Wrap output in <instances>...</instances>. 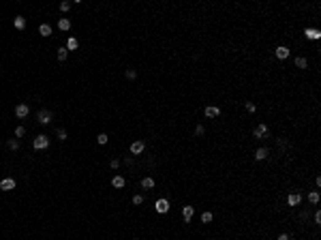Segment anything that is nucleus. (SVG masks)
Masks as SVG:
<instances>
[{
  "instance_id": "nucleus-1",
  "label": "nucleus",
  "mask_w": 321,
  "mask_h": 240,
  "mask_svg": "<svg viewBox=\"0 0 321 240\" xmlns=\"http://www.w3.org/2000/svg\"><path fill=\"white\" fill-rule=\"evenodd\" d=\"M47 144H49L47 135H36V137H35V148H36V150H43V148H47Z\"/></svg>"
},
{
  "instance_id": "nucleus-2",
  "label": "nucleus",
  "mask_w": 321,
  "mask_h": 240,
  "mask_svg": "<svg viewBox=\"0 0 321 240\" xmlns=\"http://www.w3.org/2000/svg\"><path fill=\"white\" fill-rule=\"evenodd\" d=\"M28 112H30V107H28L26 103H19V105L15 107V116H17V118H26V116H28Z\"/></svg>"
},
{
  "instance_id": "nucleus-3",
  "label": "nucleus",
  "mask_w": 321,
  "mask_h": 240,
  "mask_svg": "<svg viewBox=\"0 0 321 240\" xmlns=\"http://www.w3.org/2000/svg\"><path fill=\"white\" fill-rule=\"evenodd\" d=\"M49 120H51V112L49 109H41L39 112V122L41 124H49Z\"/></svg>"
},
{
  "instance_id": "nucleus-4",
  "label": "nucleus",
  "mask_w": 321,
  "mask_h": 240,
  "mask_svg": "<svg viewBox=\"0 0 321 240\" xmlns=\"http://www.w3.org/2000/svg\"><path fill=\"white\" fill-rule=\"evenodd\" d=\"M154 208H156V212H161V215H163V212H167V210H169V202H167V199H158V202L154 204Z\"/></svg>"
},
{
  "instance_id": "nucleus-5",
  "label": "nucleus",
  "mask_w": 321,
  "mask_h": 240,
  "mask_svg": "<svg viewBox=\"0 0 321 240\" xmlns=\"http://www.w3.org/2000/svg\"><path fill=\"white\" fill-rule=\"evenodd\" d=\"M0 189H2V191H11V189H15V180L4 178L2 182H0Z\"/></svg>"
},
{
  "instance_id": "nucleus-6",
  "label": "nucleus",
  "mask_w": 321,
  "mask_h": 240,
  "mask_svg": "<svg viewBox=\"0 0 321 240\" xmlns=\"http://www.w3.org/2000/svg\"><path fill=\"white\" fill-rule=\"evenodd\" d=\"M304 35L308 36V39H313V41H317V39H321V32L317 30V28H306V30H304Z\"/></svg>"
},
{
  "instance_id": "nucleus-7",
  "label": "nucleus",
  "mask_w": 321,
  "mask_h": 240,
  "mask_svg": "<svg viewBox=\"0 0 321 240\" xmlns=\"http://www.w3.org/2000/svg\"><path fill=\"white\" fill-rule=\"evenodd\" d=\"M206 116H208V118H216V116H221V109L214 107V105H208V107H206Z\"/></svg>"
},
{
  "instance_id": "nucleus-8",
  "label": "nucleus",
  "mask_w": 321,
  "mask_h": 240,
  "mask_svg": "<svg viewBox=\"0 0 321 240\" xmlns=\"http://www.w3.org/2000/svg\"><path fill=\"white\" fill-rule=\"evenodd\" d=\"M131 152H133V155H142V152H143V142H133V144H131Z\"/></svg>"
},
{
  "instance_id": "nucleus-9",
  "label": "nucleus",
  "mask_w": 321,
  "mask_h": 240,
  "mask_svg": "<svg viewBox=\"0 0 321 240\" xmlns=\"http://www.w3.org/2000/svg\"><path fill=\"white\" fill-rule=\"evenodd\" d=\"M193 212H195V210H193V206H184V208H182V216H184V221H186V223L190 221Z\"/></svg>"
},
{
  "instance_id": "nucleus-10",
  "label": "nucleus",
  "mask_w": 321,
  "mask_h": 240,
  "mask_svg": "<svg viewBox=\"0 0 321 240\" xmlns=\"http://www.w3.org/2000/svg\"><path fill=\"white\" fill-rule=\"evenodd\" d=\"M265 133H268V127H265V124H259V127H255L253 135H255V137H263Z\"/></svg>"
},
{
  "instance_id": "nucleus-11",
  "label": "nucleus",
  "mask_w": 321,
  "mask_h": 240,
  "mask_svg": "<svg viewBox=\"0 0 321 240\" xmlns=\"http://www.w3.org/2000/svg\"><path fill=\"white\" fill-rule=\"evenodd\" d=\"M39 35H41V36H49V35H51V26L41 24V26H39Z\"/></svg>"
},
{
  "instance_id": "nucleus-12",
  "label": "nucleus",
  "mask_w": 321,
  "mask_h": 240,
  "mask_svg": "<svg viewBox=\"0 0 321 240\" xmlns=\"http://www.w3.org/2000/svg\"><path fill=\"white\" fill-rule=\"evenodd\" d=\"M274 54H276V58L285 60L287 56H289V49H287V47H276V52H274Z\"/></svg>"
},
{
  "instance_id": "nucleus-13",
  "label": "nucleus",
  "mask_w": 321,
  "mask_h": 240,
  "mask_svg": "<svg viewBox=\"0 0 321 240\" xmlns=\"http://www.w3.org/2000/svg\"><path fill=\"white\" fill-rule=\"evenodd\" d=\"M300 199H302V197H300L297 193H293V195L287 197V204H289V206H297V204H300Z\"/></svg>"
},
{
  "instance_id": "nucleus-14",
  "label": "nucleus",
  "mask_w": 321,
  "mask_h": 240,
  "mask_svg": "<svg viewBox=\"0 0 321 240\" xmlns=\"http://www.w3.org/2000/svg\"><path fill=\"white\" fill-rule=\"evenodd\" d=\"M268 156V148H257V152H255V159L257 161H263Z\"/></svg>"
},
{
  "instance_id": "nucleus-15",
  "label": "nucleus",
  "mask_w": 321,
  "mask_h": 240,
  "mask_svg": "<svg viewBox=\"0 0 321 240\" xmlns=\"http://www.w3.org/2000/svg\"><path fill=\"white\" fill-rule=\"evenodd\" d=\"M13 26H15L17 30H22V28H24V26H26V19H24V17H19V15H17V17L13 19Z\"/></svg>"
},
{
  "instance_id": "nucleus-16",
  "label": "nucleus",
  "mask_w": 321,
  "mask_h": 240,
  "mask_svg": "<svg viewBox=\"0 0 321 240\" xmlns=\"http://www.w3.org/2000/svg\"><path fill=\"white\" fill-rule=\"evenodd\" d=\"M111 184H114L116 189H122V187H124V178H122V176H114V180H111Z\"/></svg>"
},
{
  "instance_id": "nucleus-17",
  "label": "nucleus",
  "mask_w": 321,
  "mask_h": 240,
  "mask_svg": "<svg viewBox=\"0 0 321 240\" xmlns=\"http://www.w3.org/2000/svg\"><path fill=\"white\" fill-rule=\"evenodd\" d=\"M58 28L60 30H69V28H71V22H69L67 17H62V19L58 22Z\"/></svg>"
},
{
  "instance_id": "nucleus-18",
  "label": "nucleus",
  "mask_w": 321,
  "mask_h": 240,
  "mask_svg": "<svg viewBox=\"0 0 321 240\" xmlns=\"http://www.w3.org/2000/svg\"><path fill=\"white\" fill-rule=\"evenodd\" d=\"M142 187H143V189H152V187H154V178H143L142 180Z\"/></svg>"
},
{
  "instance_id": "nucleus-19",
  "label": "nucleus",
  "mask_w": 321,
  "mask_h": 240,
  "mask_svg": "<svg viewBox=\"0 0 321 240\" xmlns=\"http://www.w3.org/2000/svg\"><path fill=\"white\" fill-rule=\"evenodd\" d=\"M306 64H308L306 58H302V56H297V58H296V67H297V69H306Z\"/></svg>"
},
{
  "instance_id": "nucleus-20",
  "label": "nucleus",
  "mask_w": 321,
  "mask_h": 240,
  "mask_svg": "<svg viewBox=\"0 0 321 240\" xmlns=\"http://www.w3.org/2000/svg\"><path fill=\"white\" fill-rule=\"evenodd\" d=\"M308 202H310V204H317V202H319V193H317V191L308 193Z\"/></svg>"
},
{
  "instance_id": "nucleus-21",
  "label": "nucleus",
  "mask_w": 321,
  "mask_h": 240,
  "mask_svg": "<svg viewBox=\"0 0 321 240\" xmlns=\"http://www.w3.org/2000/svg\"><path fill=\"white\" fill-rule=\"evenodd\" d=\"M67 52H69L67 47H60L58 49V60H67Z\"/></svg>"
},
{
  "instance_id": "nucleus-22",
  "label": "nucleus",
  "mask_w": 321,
  "mask_h": 240,
  "mask_svg": "<svg viewBox=\"0 0 321 240\" xmlns=\"http://www.w3.org/2000/svg\"><path fill=\"white\" fill-rule=\"evenodd\" d=\"M107 139H109V137H107L105 133H101V135H96V142H99V144H101V146H103V144H107Z\"/></svg>"
},
{
  "instance_id": "nucleus-23",
  "label": "nucleus",
  "mask_w": 321,
  "mask_h": 240,
  "mask_svg": "<svg viewBox=\"0 0 321 240\" xmlns=\"http://www.w3.org/2000/svg\"><path fill=\"white\" fill-rule=\"evenodd\" d=\"M67 49H77V39H69V43H67Z\"/></svg>"
},
{
  "instance_id": "nucleus-24",
  "label": "nucleus",
  "mask_w": 321,
  "mask_h": 240,
  "mask_svg": "<svg viewBox=\"0 0 321 240\" xmlns=\"http://www.w3.org/2000/svg\"><path fill=\"white\" fill-rule=\"evenodd\" d=\"M7 146H9L11 150H17V148H19V142H17V139H9V144H7Z\"/></svg>"
},
{
  "instance_id": "nucleus-25",
  "label": "nucleus",
  "mask_w": 321,
  "mask_h": 240,
  "mask_svg": "<svg viewBox=\"0 0 321 240\" xmlns=\"http://www.w3.org/2000/svg\"><path fill=\"white\" fill-rule=\"evenodd\" d=\"M24 135H26L24 127H17V129H15V137H24Z\"/></svg>"
},
{
  "instance_id": "nucleus-26",
  "label": "nucleus",
  "mask_w": 321,
  "mask_h": 240,
  "mask_svg": "<svg viewBox=\"0 0 321 240\" xmlns=\"http://www.w3.org/2000/svg\"><path fill=\"white\" fill-rule=\"evenodd\" d=\"M56 135H58L60 142H64V139H67V131H64V129H58V133H56Z\"/></svg>"
},
{
  "instance_id": "nucleus-27",
  "label": "nucleus",
  "mask_w": 321,
  "mask_h": 240,
  "mask_svg": "<svg viewBox=\"0 0 321 240\" xmlns=\"http://www.w3.org/2000/svg\"><path fill=\"white\" fill-rule=\"evenodd\" d=\"M201 221H203V223H210V221H212V215H210V212H203V215H201Z\"/></svg>"
},
{
  "instance_id": "nucleus-28",
  "label": "nucleus",
  "mask_w": 321,
  "mask_h": 240,
  "mask_svg": "<svg viewBox=\"0 0 321 240\" xmlns=\"http://www.w3.org/2000/svg\"><path fill=\"white\" fill-rule=\"evenodd\" d=\"M133 204H135V206L143 204V197H142V195H135V197H133Z\"/></svg>"
},
{
  "instance_id": "nucleus-29",
  "label": "nucleus",
  "mask_w": 321,
  "mask_h": 240,
  "mask_svg": "<svg viewBox=\"0 0 321 240\" xmlns=\"http://www.w3.org/2000/svg\"><path fill=\"white\" fill-rule=\"evenodd\" d=\"M126 77H129V79H135V77H137V73L133 71V69H129V71H126Z\"/></svg>"
},
{
  "instance_id": "nucleus-30",
  "label": "nucleus",
  "mask_w": 321,
  "mask_h": 240,
  "mask_svg": "<svg viewBox=\"0 0 321 240\" xmlns=\"http://www.w3.org/2000/svg\"><path fill=\"white\" fill-rule=\"evenodd\" d=\"M60 9H62V11H69V9H71V2H62Z\"/></svg>"
},
{
  "instance_id": "nucleus-31",
  "label": "nucleus",
  "mask_w": 321,
  "mask_h": 240,
  "mask_svg": "<svg viewBox=\"0 0 321 240\" xmlns=\"http://www.w3.org/2000/svg\"><path fill=\"white\" fill-rule=\"evenodd\" d=\"M246 109H249V112H255V109H257V105H255V103H250V101H249V103H246Z\"/></svg>"
},
{
  "instance_id": "nucleus-32",
  "label": "nucleus",
  "mask_w": 321,
  "mask_h": 240,
  "mask_svg": "<svg viewBox=\"0 0 321 240\" xmlns=\"http://www.w3.org/2000/svg\"><path fill=\"white\" fill-rule=\"evenodd\" d=\"M195 133H197V135H203V127H201V124H199V127L195 129Z\"/></svg>"
},
{
  "instance_id": "nucleus-33",
  "label": "nucleus",
  "mask_w": 321,
  "mask_h": 240,
  "mask_svg": "<svg viewBox=\"0 0 321 240\" xmlns=\"http://www.w3.org/2000/svg\"><path fill=\"white\" fill-rule=\"evenodd\" d=\"M278 240H291V238H289L287 234H281V236H278Z\"/></svg>"
}]
</instances>
